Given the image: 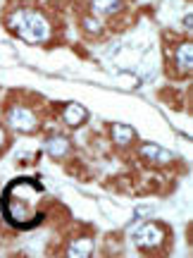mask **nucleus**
Masks as SVG:
<instances>
[{"instance_id":"1","label":"nucleus","mask_w":193,"mask_h":258,"mask_svg":"<svg viewBox=\"0 0 193 258\" xmlns=\"http://www.w3.org/2000/svg\"><path fill=\"white\" fill-rule=\"evenodd\" d=\"M38 196H41V184L31 179H17L5 189L3 196V211L10 225L15 227H34L41 222L38 213Z\"/></svg>"},{"instance_id":"2","label":"nucleus","mask_w":193,"mask_h":258,"mask_svg":"<svg viewBox=\"0 0 193 258\" xmlns=\"http://www.w3.org/2000/svg\"><path fill=\"white\" fill-rule=\"evenodd\" d=\"M8 27L17 34L19 38H24L27 43H46L53 36V27L46 19L43 12H38L34 8H19L8 17Z\"/></svg>"},{"instance_id":"3","label":"nucleus","mask_w":193,"mask_h":258,"mask_svg":"<svg viewBox=\"0 0 193 258\" xmlns=\"http://www.w3.org/2000/svg\"><path fill=\"white\" fill-rule=\"evenodd\" d=\"M134 241H136L138 249H143V251L160 249V246L167 244V232L162 225L148 222V225H143V227H138V230L134 232Z\"/></svg>"},{"instance_id":"4","label":"nucleus","mask_w":193,"mask_h":258,"mask_svg":"<svg viewBox=\"0 0 193 258\" xmlns=\"http://www.w3.org/2000/svg\"><path fill=\"white\" fill-rule=\"evenodd\" d=\"M8 122L12 124V129H17L22 134H34L38 129L36 112L31 110V108H27V105H15V108H10Z\"/></svg>"},{"instance_id":"5","label":"nucleus","mask_w":193,"mask_h":258,"mask_svg":"<svg viewBox=\"0 0 193 258\" xmlns=\"http://www.w3.org/2000/svg\"><path fill=\"white\" fill-rule=\"evenodd\" d=\"M191 64H193V48L188 41H181L179 48L174 50V67L179 72V79H184L186 74L191 72Z\"/></svg>"},{"instance_id":"6","label":"nucleus","mask_w":193,"mask_h":258,"mask_svg":"<svg viewBox=\"0 0 193 258\" xmlns=\"http://www.w3.org/2000/svg\"><path fill=\"white\" fill-rule=\"evenodd\" d=\"M62 120L67 122L69 127H81L83 122L88 120V112H86V108L79 105V103H69L62 112Z\"/></svg>"},{"instance_id":"7","label":"nucleus","mask_w":193,"mask_h":258,"mask_svg":"<svg viewBox=\"0 0 193 258\" xmlns=\"http://www.w3.org/2000/svg\"><path fill=\"white\" fill-rule=\"evenodd\" d=\"M141 156L150 160V163H157V165H165V163L172 160V153L165 151L162 146H155V144H143L141 146Z\"/></svg>"},{"instance_id":"8","label":"nucleus","mask_w":193,"mask_h":258,"mask_svg":"<svg viewBox=\"0 0 193 258\" xmlns=\"http://www.w3.org/2000/svg\"><path fill=\"white\" fill-rule=\"evenodd\" d=\"M93 17H110L122 8V0H88Z\"/></svg>"},{"instance_id":"9","label":"nucleus","mask_w":193,"mask_h":258,"mask_svg":"<svg viewBox=\"0 0 193 258\" xmlns=\"http://www.w3.org/2000/svg\"><path fill=\"white\" fill-rule=\"evenodd\" d=\"M110 132H112L115 144H120V146H124V144L136 139V132H134V127H129V124H112Z\"/></svg>"},{"instance_id":"10","label":"nucleus","mask_w":193,"mask_h":258,"mask_svg":"<svg viewBox=\"0 0 193 258\" xmlns=\"http://www.w3.org/2000/svg\"><path fill=\"white\" fill-rule=\"evenodd\" d=\"M69 148H72V146H69V141H67L64 137H53V139H50V141L46 144V151H48V153H50L53 158L67 156V153H69Z\"/></svg>"},{"instance_id":"11","label":"nucleus","mask_w":193,"mask_h":258,"mask_svg":"<svg viewBox=\"0 0 193 258\" xmlns=\"http://www.w3.org/2000/svg\"><path fill=\"white\" fill-rule=\"evenodd\" d=\"M93 251V241L91 239H81V241H74L72 249H69V256H91Z\"/></svg>"},{"instance_id":"12","label":"nucleus","mask_w":193,"mask_h":258,"mask_svg":"<svg viewBox=\"0 0 193 258\" xmlns=\"http://www.w3.org/2000/svg\"><path fill=\"white\" fill-rule=\"evenodd\" d=\"M83 29L86 31H91V34H101V19H95L91 15V17H83Z\"/></svg>"},{"instance_id":"13","label":"nucleus","mask_w":193,"mask_h":258,"mask_svg":"<svg viewBox=\"0 0 193 258\" xmlns=\"http://www.w3.org/2000/svg\"><path fill=\"white\" fill-rule=\"evenodd\" d=\"M5 144H8V134H5V129L0 127V148H5Z\"/></svg>"}]
</instances>
